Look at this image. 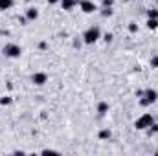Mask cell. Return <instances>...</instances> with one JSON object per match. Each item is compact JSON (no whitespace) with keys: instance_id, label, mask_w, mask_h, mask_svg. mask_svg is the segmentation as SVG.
<instances>
[{"instance_id":"obj_13","label":"cell","mask_w":158,"mask_h":156,"mask_svg":"<svg viewBox=\"0 0 158 156\" xmlns=\"http://www.w3.org/2000/svg\"><path fill=\"white\" fill-rule=\"evenodd\" d=\"M147 19H158V9H149L147 11Z\"/></svg>"},{"instance_id":"obj_17","label":"cell","mask_w":158,"mask_h":156,"mask_svg":"<svg viewBox=\"0 0 158 156\" xmlns=\"http://www.w3.org/2000/svg\"><path fill=\"white\" fill-rule=\"evenodd\" d=\"M101 4H103V8H112L114 6V0H103Z\"/></svg>"},{"instance_id":"obj_21","label":"cell","mask_w":158,"mask_h":156,"mask_svg":"<svg viewBox=\"0 0 158 156\" xmlns=\"http://www.w3.org/2000/svg\"><path fill=\"white\" fill-rule=\"evenodd\" d=\"M19 22H20V24H26V22H28V19H26V17H20V19H19Z\"/></svg>"},{"instance_id":"obj_7","label":"cell","mask_w":158,"mask_h":156,"mask_svg":"<svg viewBox=\"0 0 158 156\" xmlns=\"http://www.w3.org/2000/svg\"><path fill=\"white\" fill-rule=\"evenodd\" d=\"M61 8L65 9V11H72L74 8H75V4H79V0H61Z\"/></svg>"},{"instance_id":"obj_14","label":"cell","mask_w":158,"mask_h":156,"mask_svg":"<svg viewBox=\"0 0 158 156\" xmlns=\"http://www.w3.org/2000/svg\"><path fill=\"white\" fill-rule=\"evenodd\" d=\"M101 15L103 17H112V8H103L101 9Z\"/></svg>"},{"instance_id":"obj_12","label":"cell","mask_w":158,"mask_h":156,"mask_svg":"<svg viewBox=\"0 0 158 156\" xmlns=\"http://www.w3.org/2000/svg\"><path fill=\"white\" fill-rule=\"evenodd\" d=\"M147 28L149 29H156L158 28V19H147Z\"/></svg>"},{"instance_id":"obj_3","label":"cell","mask_w":158,"mask_h":156,"mask_svg":"<svg viewBox=\"0 0 158 156\" xmlns=\"http://www.w3.org/2000/svg\"><path fill=\"white\" fill-rule=\"evenodd\" d=\"M4 55L6 57H9V59H15V57H20V54H22V48L19 46V44H15V42H8L6 46H4Z\"/></svg>"},{"instance_id":"obj_5","label":"cell","mask_w":158,"mask_h":156,"mask_svg":"<svg viewBox=\"0 0 158 156\" xmlns=\"http://www.w3.org/2000/svg\"><path fill=\"white\" fill-rule=\"evenodd\" d=\"M79 8H81V11H83V13H86V15H90V13L97 11V6L92 2V0H79Z\"/></svg>"},{"instance_id":"obj_19","label":"cell","mask_w":158,"mask_h":156,"mask_svg":"<svg viewBox=\"0 0 158 156\" xmlns=\"http://www.w3.org/2000/svg\"><path fill=\"white\" fill-rule=\"evenodd\" d=\"M46 48H48V42H44V40L39 42V50H46Z\"/></svg>"},{"instance_id":"obj_18","label":"cell","mask_w":158,"mask_h":156,"mask_svg":"<svg viewBox=\"0 0 158 156\" xmlns=\"http://www.w3.org/2000/svg\"><path fill=\"white\" fill-rule=\"evenodd\" d=\"M151 66H153V68H158V55H154V57L151 59Z\"/></svg>"},{"instance_id":"obj_1","label":"cell","mask_w":158,"mask_h":156,"mask_svg":"<svg viewBox=\"0 0 158 156\" xmlns=\"http://www.w3.org/2000/svg\"><path fill=\"white\" fill-rule=\"evenodd\" d=\"M101 39V29L97 26H90L85 33H83V42L85 44H94Z\"/></svg>"},{"instance_id":"obj_10","label":"cell","mask_w":158,"mask_h":156,"mask_svg":"<svg viewBox=\"0 0 158 156\" xmlns=\"http://www.w3.org/2000/svg\"><path fill=\"white\" fill-rule=\"evenodd\" d=\"M97 112H99V114H107V112H109V103H105V101L97 103Z\"/></svg>"},{"instance_id":"obj_2","label":"cell","mask_w":158,"mask_h":156,"mask_svg":"<svg viewBox=\"0 0 158 156\" xmlns=\"http://www.w3.org/2000/svg\"><path fill=\"white\" fill-rule=\"evenodd\" d=\"M154 123V118H153V114H142L136 121H134V127L138 129V130H145V129H149L151 125Z\"/></svg>"},{"instance_id":"obj_4","label":"cell","mask_w":158,"mask_h":156,"mask_svg":"<svg viewBox=\"0 0 158 156\" xmlns=\"http://www.w3.org/2000/svg\"><path fill=\"white\" fill-rule=\"evenodd\" d=\"M154 101H156V90H153V88L143 90V95L140 97V105L142 107H149V105H153Z\"/></svg>"},{"instance_id":"obj_8","label":"cell","mask_w":158,"mask_h":156,"mask_svg":"<svg viewBox=\"0 0 158 156\" xmlns=\"http://www.w3.org/2000/svg\"><path fill=\"white\" fill-rule=\"evenodd\" d=\"M26 19H28V20H37V19H39V11H37L35 8H28V9H26Z\"/></svg>"},{"instance_id":"obj_6","label":"cell","mask_w":158,"mask_h":156,"mask_svg":"<svg viewBox=\"0 0 158 156\" xmlns=\"http://www.w3.org/2000/svg\"><path fill=\"white\" fill-rule=\"evenodd\" d=\"M46 81H48V74H44V72H35L31 75V83L37 85V86H42Z\"/></svg>"},{"instance_id":"obj_22","label":"cell","mask_w":158,"mask_h":156,"mask_svg":"<svg viewBox=\"0 0 158 156\" xmlns=\"http://www.w3.org/2000/svg\"><path fill=\"white\" fill-rule=\"evenodd\" d=\"M48 4H57V2H61V0H46Z\"/></svg>"},{"instance_id":"obj_11","label":"cell","mask_w":158,"mask_h":156,"mask_svg":"<svg viewBox=\"0 0 158 156\" xmlns=\"http://www.w3.org/2000/svg\"><path fill=\"white\" fill-rule=\"evenodd\" d=\"M13 6V0H0V9H9Z\"/></svg>"},{"instance_id":"obj_9","label":"cell","mask_w":158,"mask_h":156,"mask_svg":"<svg viewBox=\"0 0 158 156\" xmlns=\"http://www.w3.org/2000/svg\"><path fill=\"white\" fill-rule=\"evenodd\" d=\"M97 136H99V140H111V138H112V132H111L109 129H101Z\"/></svg>"},{"instance_id":"obj_23","label":"cell","mask_w":158,"mask_h":156,"mask_svg":"<svg viewBox=\"0 0 158 156\" xmlns=\"http://www.w3.org/2000/svg\"><path fill=\"white\" fill-rule=\"evenodd\" d=\"M156 101H158V90H156Z\"/></svg>"},{"instance_id":"obj_15","label":"cell","mask_w":158,"mask_h":156,"mask_svg":"<svg viewBox=\"0 0 158 156\" xmlns=\"http://www.w3.org/2000/svg\"><path fill=\"white\" fill-rule=\"evenodd\" d=\"M129 31H131V33H138V24H136V22H131V24H129Z\"/></svg>"},{"instance_id":"obj_26","label":"cell","mask_w":158,"mask_h":156,"mask_svg":"<svg viewBox=\"0 0 158 156\" xmlns=\"http://www.w3.org/2000/svg\"><path fill=\"white\" fill-rule=\"evenodd\" d=\"M156 2H158V0H156Z\"/></svg>"},{"instance_id":"obj_16","label":"cell","mask_w":158,"mask_h":156,"mask_svg":"<svg viewBox=\"0 0 158 156\" xmlns=\"http://www.w3.org/2000/svg\"><path fill=\"white\" fill-rule=\"evenodd\" d=\"M9 103H11V97L9 95H4L2 99H0V105H9Z\"/></svg>"},{"instance_id":"obj_20","label":"cell","mask_w":158,"mask_h":156,"mask_svg":"<svg viewBox=\"0 0 158 156\" xmlns=\"http://www.w3.org/2000/svg\"><path fill=\"white\" fill-rule=\"evenodd\" d=\"M103 39H105V42H111V40H112V33H107Z\"/></svg>"},{"instance_id":"obj_24","label":"cell","mask_w":158,"mask_h":156,"mask_svg":"<svg viewBox=\"0 0 158 156\" xmlns=\"http://www.w3.org/2000/svg\"><path fill=\"white\" fill-rule=\"evenodd\" d=\"M0 35H2V31H0Z\"/></svg>"},{"instance_id":"obj_25","label":"cell","mask_w":158,"mask_h":156,"mask_svg":"<svg viewBox=\"0 0 158 156\" xmlns=\"http://www.w3.org/2000/svg\"><path fill=\"white\" fill-rule=\"evenodd\" d=\"M28 2H31V0H28Z\"/></svg>"}]
</instances>
